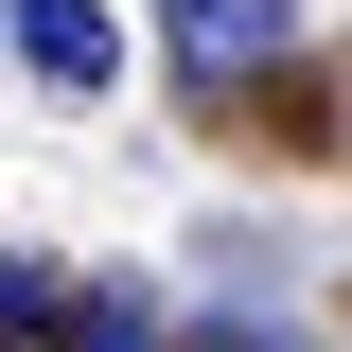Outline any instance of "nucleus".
Segmentation results:
<instances>
[{
    "mask_svg": "<svg viewBox=\"0 0 352 352\" xmlns=\"http://www.w3.org/2000/svg\"><path fill=\"white\" fill-rule=\"evenodd\" d=\"M159 36L194 88H247V71H300V0H159Z\"/></svg>",
    "mask_w": 352,
    "mask_h": 352,
    "instance_id": "obj_1",
    "label": "nucleus"
},
{
    "mask_svg": "<svg viewBox=\"0 0 352 352\" xmlns=\"http://www.w3.org/2000/svg\"><path fill=\"white\" fill-rule=\"evenodd\" d=\"M0 36H18V71L36 88H124V18H106V0H18V18H0Z\"/></svg>",
    "mask_w": 352,
    "mask_h": 352,
    "instance_id": "obj_2",
    "label": "nucleus"
},
{
    "mask_svg": "<svg viewBox=\"0 0 352 352\" xmlns=\"http://www.w3.org/2000/svg\"><path fill=\"white\" fill-rule=\"evenodd\" d=\"M0 352H71V282H53V247H0Z\"/></svg>",
    "mask_w": 352,
    "mask_h": 352,
    "instance_id": "obj_3",
    "label": "nucleus"
},
{
    "mask_svg": "<svg viewBox=\"0 0 352 352\" xmlns=\"http://www.w3.org/2000/svg\"><path fill=\"white\" fill-rule=\"evenodd\" d=\"M71 352H176L159 317H124V300H71Z\"/></svg>",
    "mask_w": 352,
    "mask_h": 352,
    "instance_id": "obj_4",
    "label": "nucleus"
},
{
    "mask_svg": "<svg viewBox=\"0 0 352 352\" xmlns=\"http://www.w3.org/2000/svg\"><path fill=\"white\" fill-rule=\"evenodd\" d=\"M194 352H300V335H282V317H247V300H229V317H194Z\"/></svg>",
    "mask_w": 352,
    "mask_h": 352,
    "instance_id": "obj_5",
    "label": "nucleus"
}]
</instances>
